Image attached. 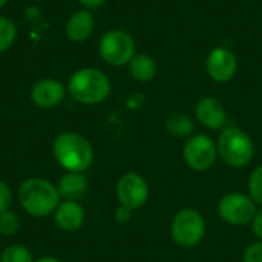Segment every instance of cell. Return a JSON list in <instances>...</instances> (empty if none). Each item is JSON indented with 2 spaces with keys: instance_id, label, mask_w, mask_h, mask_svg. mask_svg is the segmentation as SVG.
<instances>
[{
  "instance_id": "obj_10",
  "label": "cell",
  "mask_w": 262,
  "mask_h": 262,
  "mask_svg": "<svg viewBox=\"0 0 262 262\" xmlns=\"http://www.w3.org/2000/svg\"><path fill=\"white\" fill-rule=\"evenodd\" d=\"M204 66L212 81L224 84L235 78L238 72V58L227 46H215L209 51Z\"/></svg>"
},
{
  "instance_id": "obj_9",
  "label": "cell",
  "mask_w": 262,
  "mask_h": 262,
  "mask_svg": "<svg viewBox=\"0 0 262 262\" xmlns=\"http://www.w3.org/2000/svg\"><path fill=\"white\" fill-rule=\"evenodd\" d=\"M115 192L120 204L129 207L130 210L141 209L150 196L147 181L137 172H127L121 175L117 181Z\"/></svg>"
},
{
  "instance_id": "obj_23",
  "label": "cell",
  "mask_w": 262,
  "mask_h": 262,
  "mask_svg": "<svg viewBox=\"0 0 262 262\" xmlns=\"http://www.w3.org/2000/svg\"><path fill=\"white\" fill-rule=\"evenodd\" d=\"M11 201H12L11 189H9V186L5 181L0 180V212L8 210L9 206H11Z\"/></svg>"
},
{
  "instance_id": "obj_14",
  "label": "cell",
  "mask_w": 262,
  "mask_h": 262,
  "mask_svg": "<svg viewBox=\"0 0 262 262\" xmlns=\"http://www.w3.org/2000/svg\"><path fill=\"white\" fill-rule=\"evenodd\" d=\"M95 29V17L89 9H80L74 12L64 26L66 35L72 41H84L88 40Z\"/></svg>"
},
{
  "instance_id": "obj_16",
  "label": "cell",
  "mask_w": 262,
  "mask_h": 262,
  "mask_svg": "<svg viewBox=\"0 0 262 262\" xmlns=\"http://www.w3.org/2000/svg\"><path fill=\"white\" fill-rule=\"evenodd\" d=\"M127 68H129L130 77L140 83L152 81L158 72L157 61L149 54H135V57L129 61Z\"/></svg>"
},
{
  "instance_id": "obj_18",
  "label": "cell",
  "mask_w": 262,
  "mask_h": 262,
  "mask_svg": "<svg viewBox=\"0 0 262 262\" xmlns=\"http://www.w3.org/2000/svg\"><path fill=\"white\" fill-rule=\"evenodd\" d=\"M15 37H17L15 23L8 17L0 15V54L8 51L12 46V43L15 41Z\"/></svg>"
},
{
  "instance_id": "obj_28",
  "label": "cell",
  "mask_w": 262,
  "mask_h": 262,
  "mask_svg": "<svg viewBox=\"0 0 262 262\" xmlns=\"http://www.w3.org/2000/svg\"><path fill=\"white\" fill-rule=\"evenodd\" d=\"M8 3V0H0V8H3Z\"/></svg>"
},
{
  "instance_id": "obj_22",
  "label": "cell",
  "mask_w": 262,
  "mask_h": 262,
  "mask_svg": "<svg viewBox=\"0 0 262 262\" xmlns=\"http://www.w3.org/2000/svg\"><path fill=\"white\" fill-rule=\"evenodd\" d=\"M243 262H262V239H258L246 247Z\"/></svg>"
},
{
  "instance_id": "obj_1",
  "label": "cell",
  "mask_w": 262,
  "mask_h": 262,
  "mask_svg": "<svg viewBox=\"0 0 262 262\" xmlns=\"http://www.w3.org/2000/svg\"><path fill=\"white\" fill-rule=\"evenodd\" d=\"M112 84L109 77L97 68L77 69L68 81V92L71 97L88 106L100 104L111 95Z\"/></svg>"
},
{
  "instance_id": "obj_4",
  "label": "cell",
  "mask_w": 262,
  "mask_h": 262,
  "mask_svg": "<svg viewBox=\"0 0 262 262\" xmlns=\"http://www.w3.org/2000/svg\"><path fill=\"white\" fill-rule=\"evenodd\" d=\"M216 147L221 161L232 169L247 167L255 157V144L252 137L238 126H226L220 130Z\"/></svg>"
},
{
  "instance_id": "obj_3",
  "label": "cell",
  "mask_w": 262,
  "mask_h": 262,
  "mask_svg": "<svg viewBox=\"0 0 262 262\" xmlns=\"http://www.w3.org/2000/svg\"><path fill=\"white\" fill-rule=\"evenodd\" d=\"M57 163L68 172H84L94 161V147L88 138L75 132L60 134L52 144Z\"/></svg>"
},
{
  "instance_id": "obj_15",
  "label": "cell",
  "mask_w": 262,
  "mask_h": 262,
  "mask_svg": "<svg viewBox=\"0 0 262 262\" xmlns=\"http://www.w3.org/2000/svg\"><path fill=\"white\" fill-rule=\"evenodd\" d=\"M57 190L66 201H78L88 193L89 180L81 172H68L58 180Z\"/></svg>"
},
{
  "instance_id": "obj_6",
  "label": "cell",
  "mask_w": 262,
  "mask_h": 262,
  "mask_svg": "<svg viewBox=\"0 0 262 262\" xmlns=\"http://www.w3.org/2000/svg\"><path fill=\"white\" fill-rule=\"evenodd\" d=\"M98 54L111 66H126L135 57L137 45L127 31L111 29L100 38Z\"/></svg>"
},
{
  "instance_id": "obj_13",
  "label": "cell",
  "mask_w": 262,
  "mask_h": 262,
  "mask_svg": "<svg viewBox=\"0 0 262 262\" xmlns=\"http://www.w3.org/2000/svg\"><path fill=\"white\" fill-rule=\"evenodd\" d=\"M58 229L64 232H77L84 223V209L78 201H63L54 212Z\"/></svg>"
},
{
  "instance_id": "obj_7",
  "label": "cell",
  "mask_w": 262,
  "mask_h": 262,
  "mask_svg": "<svg viewBox=\"0 0 262 262\" xmlns=\"http://www.w3.org/2000/svg\"><path fill=\"white\" fill-rule=\"evenodd\" d=\"M218 158L216 141L206 134H193L183 144V160L193 172L210 170Z\"/></svg>"
},
{
  "instance_id": "obj_20",
  "label": "cell",
  "mask_w": 262,
  "mask_h": 262,
  "mask_svg": "<svg viewBox=\"0 0 262 262\" xmlns=\"http://www.w3.org/2000/svg\"><path fill=\"white\" fill-rule=\"evenodd\" d=\"M247 195L258 207H262V164L252 170L247 180Z\"/></svg>"
},
{
  "instance_id": "obj_8",
  "label": "cell",
  "mask_w": 262,
  "mask_h": 262,
  "mask_svg": "<svg viewBox=\"0 0 262 262\" xmlns=\"http://www.w3.org/2000/svg\"><path fill=\"white\" fill-rule=\"evenodd\" d=\"M256 212L258 206L255 201L243 192H229L218 203V215L229 226H249Z\"/></svg>"
},
{
  "instance_id": "obj_21",
  "label": "cell",
  "mask_w": 262,
  "mask_h": 262,
  "mask_svg": "<svg viewBox=\"0 0 262 262\" xmlns=\"http://www.w3.org/2000/svg\"><path fill=\"white\" fill-rule=\"evenodd\" d=\"M18 226H20V220L14 212H11L9 209L0 212V233L2 235H14L18 230Z\"/></svg>"
},
{
  "instance_id": "obj_25",
  "label": "cell",
  "mask_w": 262,
  "mask_h": 262,
  "mask_svg": "<svg viewBox=\"0 0 262 262\" xmlns=\"http://www.w3.org/2000/svg\"><path fill=\"white\" fill-rule=\"evenodd\" d=\"M250 226H252L253 235H255L258 239H262V207L261 209H258V212H256L255 218L252 220Z\"/></svg>"
},
{
  "instance_id": "obj_17",
  "label": "cell",
  "mask_w": 262,
  "mask_h": 262,
  "mask_svg": "<svg viewBox=\"0 0 262 262\" xmlns=\"http://www.w3.org/2000/svg\"><path fill=\"white\" fill-rule=\"evenodd\" d=\"M164 127L169 135H172L175 138L187 140L189 137L193 135L195 123H193L192 117H189L184 112H172L164 120Z\"/></svg>"
},
{
  "instance_id": "obj_12",
  "label": "cell",
  "mask_w": 262,
  "mask_h": 262,
  "mask_svg": "<svg viewBox=\"0 0 262 262\" xmlns=\"http://www.w3.org/2000/svg\"><path fill=\"white\" fill-rule=\"evenodd\" d=\"M66 94V88L61 81L54 78L38 80L31 89V101L40 109H52L58 106Z\"/></svg>"
},
{
  "instance_id": "obj_11",
  "label": "cell",
  "mask_w": 262,
  "mask_h": 262,
  "mask_svg": "<svg viewBox=\"0 0 262 262\" xmlns=\"http://www.w3.org/2000/svg\"><path fill=\"white\" fill-rule=\"evenodd\" d=\"M195 118L209 130H223L227 126L226 106L215 97H203L196 101Z\"/></svg>"
},
{
  "instance_id": "obj_27",
  "label": "cell",
  "mask_w": 262,
  "mask_h": 262,
  "mask_svg": "<svg viewBox=\"0 0 262 262\" xmlns=\"http://www.w3.org/2000/svg\"><path fill=\"white\" fill-rule=\"evenodd\" d=\"M35 262H61V261H60V259H57V258H52V256H43V258L37 259Z\"/></svg>"
},
{
  "instance_id": "obj_19",
  "label": "cell",
  "mask_w": 262,
  "mask_h": 262,
  "mask_svg": "<svg viewBox=\"0 0 262 262\" xmlns=\"http://www.w3.org/2000/svg\"><path fill=\"white\" fill-rule=\"evenodd\" d=\"M0 262H34L31 250L25 246H9L0 253Z\"/></svg>"
},
{
  "instance_id": "obj_24",
  "label": "cell",
  "mask_w": 262,
  "mask_h": 262,
  "mask_svg": "<svg viewBox=\"0 0 262 262\" xmlns=\"http://www.w3.org/2000/svg\"><path fill=\"white\" fill-rule=\"evenodd\" d=\"M132 213H134V210H130L129 207L120 204L117 207V210H115V221L120 223V224H124V223L132 220Z\"/></svg>"
},
{
  "instance_id": "obj_2",
  "label": "cell",
  "mask_w": 262,
  "mask_h": 262,
  "mask_svg": "<svg viewBox=\"0 0 262 262\" xmlns=\"http://www.w3.org/2000/svg\"><path fill=\"white\" fill-rule=\"evenodd\" d=\"M18 201L26 213L35 218H43L55 212L60 204V193L52 183L34 177L20 184Z\"/></svg>"
},
{
  "instance_id": "obj_26",
  "label": "cell",
  "mask_w": 262,
  "mask_h": 262,
  "mask_svg": "<svg viewBox=\"0 0 262 262\" xmlns=\"http://www.w3.org/2000/svg\"><path fill=\"white\" fill-rule=\"evenodd\" d=\"M107 0H78V3L80 5H83L84 6V9H97V8H100L101 5H104Z\"/></svg>"
},
{
  "instance_id": "obj_5",
  "label": "cell",
  "mask_w": 262,
  "mask_h": 262,
  "mask_svg": "<svg viewBox=\"0 0 262 262\" xmlns=\"http://www.w3.org/2000/svg\"><path fill=\"white\" fill-rule=\"evenodd\" d=\"M207 224L203 213L193 207H184L178 210L169 227L172 241L181 249H193L203 243L206 236Z\"/></svg>"
}]
</instances>
